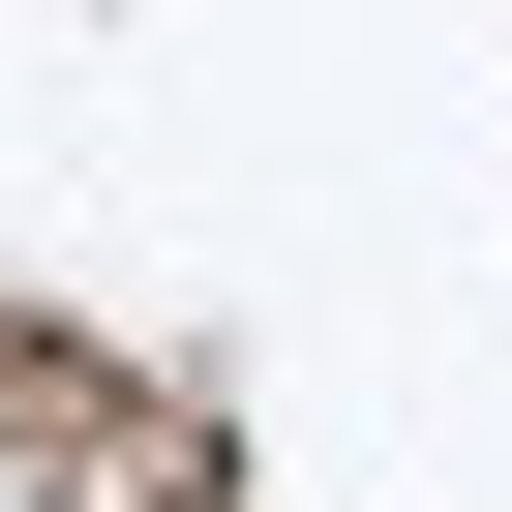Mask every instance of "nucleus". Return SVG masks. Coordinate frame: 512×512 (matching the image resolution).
<instances>
[{"label": "nucleus", "instance_id": "1", "mask_svg": "<svg viewBox=\"0 0 512 512\" xmlns=\"http://www.w3.org/2000/svg\"><path fill=\"white\" fill-rule=\"evenodd\" d=\"M0 512H31V482H0Z\"/></svg>", "mask_w": 512, "mask_h": 512}]
</instances>
